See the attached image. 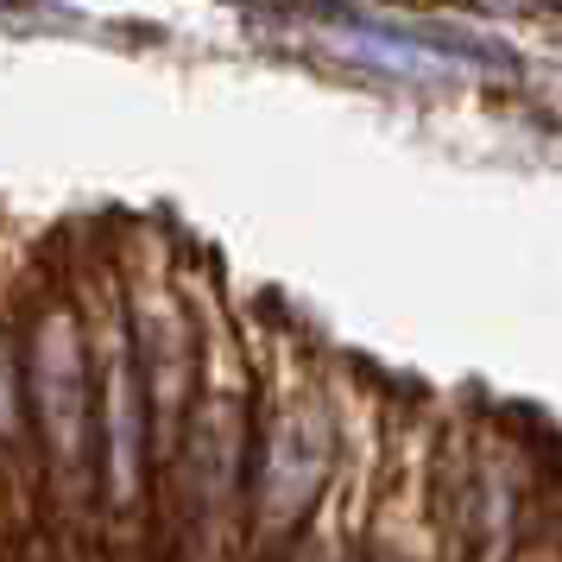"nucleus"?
<instances>
[{
	"label": "nucleus",
	"mask_w": 562,
	"mask_h": 562,
	"mask_svg": "<svg viewBox=\"0 0 562 562\" xmlns=\"http://www.w3.org/2000/svg\"><path fill=\"white\" fill-rule=\"evenodd\" d=\"M291 562H341V543H335L329 531H310L297 550H291Z\"/></svg>",
	"instance_id": "f257e3e1"
},
{
	"label": "nucleus",
	"mask_w": 562,
	"mask_h": 562,
	"mask_svg": "<svg viewBox=\"0 0 562 562\" xmlns=\"http://www.w3.org/2000/svg\"><path fill=\"white\" fill-rule=\"evenodd\" d=\"M373 562H405V557H392V550H385V557H373Z\"/></svg>",
	"instance_id": "f03ea898"
}]
</instances>
